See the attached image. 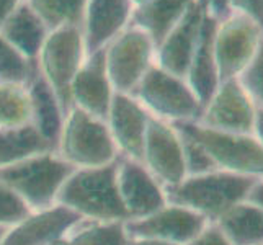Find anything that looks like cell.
Instances as JSON below:
<instances>
[{"label":"cell","instance_id":"cell-1","mask_svg":"<svg viewBox=\"0 0 263 245\" xmlns=\"http://www.w3.org/2000/svg\"><path fill=\"white\" fill-rule=\"evenodd\" d=\"M116 162L103 167L76 168L62 186L58 204L82 219L126 222L128 214L118 192Z\"/></svg>","mask_w":263,"mask_h":245},{"label":"cell","instance_id":"cell-2","mask_svg":"<svg viewBox=\"0 0 263 245\" xmlns=\"http://www.w3.org/2000/svg\"><path fill=\"white\" fill-rule=\"evenodd\" d=\"M255 180L224 170H211L185 177L165 193L170 203L185 206L214 224L232 206L246 201Z\"/></svg>","mask_w":263,"mask_h":245},{"label":"cell","instance_id":"cell-3","mask_svg":"<svg viewBox=\"0 0 263 245\" xmlns=\"http://www.w3.org/2000/svg\"><path fill=\"white\" fill-rule=\"evenodd\" d=\"M72 172L74 168L56 150H48L0 168V180L31 211H40L58 203V196Z\"/></svg>","mask_w":263,"mask_h":245},{"label":"cell","instance_id":"cell-4","mask_svg":"<svg viewBox=\"0 0 263 245\" xmlns=\"http://www.w3.org/2000/svg\"><path fill=\"white\" fill-rule=\"evenodd\" d=\"M54 150L74 170L103 167L120 159L105 120L77 108L67 110Z\"/></svg>","mask_w":263,"mask_h":245},{"label":"cell","instance_id":"cell-5","mask_svg":"<svg viewBox=\"0 0 263 245\" xmlns=\"http://www.w3.org/2000/svg\"><path fill=\"white\" fill-rule=\"evenodd\" d=\"M204 149L217 170L263 178V147L253 134H234L206 128L198 121L175 124Z\"/></svg>","mask_w":263,"mask_h":245},{"label":"cell","instance_id":"cell-6","mask_svg":"<svg viewBox=\"0 0 263 245\" xmlns=\"http://www.w3.org/2000/svg\"><path fill=\"white\" fill-rule=\"evenodd\" d=\"M133 97L152 118L170 124L198 121L203 111V105L188 82L159 66L144 76Z\"/></svg>","mask_w":263,"mask_h":245},{"label":"cell","instance_id":"cell-7","mask_svg":"<svg viewBox=\"0 0 263 245\" xmlns=\"http://www.w3.org/2000/svg\"><path fill=\"white\" fill-rule=\"evenodd\" d=\"M87 56L88 54L80 26H62L49 31L36 56V70L56 93L66 113L70 108V84Z\"/></svg>","mask_w":263,"mask_h":245},{"label":"cell","instance_id":"cell-8","mask_svg":"<svg viewBox=\"0 0 263 245\" xmlns=\"http://www.w3.org/2000/svg\"><path fill=\"white\" fill-rule=\"evenodd\" d=\"M156 49L151 36L133 23L106 44L105 67L116 93H134L144 76L156 66Z\"/></svg>","mask_w":263,"mask_h":245},{"label":"cell","instance_id":"cell-9","mask_svg":"<svg viewBox=\"0 0 263 245\" xmlns=\"http://www.w3.org/2000/svg\"><path fill=\"white\" fill-rule=\"evenodd\" d=\"M263 40V33L250 18L228 12L217 18L214 31V59L219 82L239 79Z\"/></svg>","mask_w":263,"mask_h":245},{"label":"cell","instance_id":"cell-10","mask_svg":"<svg viewBox=\"0 0 263 245\" xmlns=\"http://www.w3.org/2000/svg\"><path fill=\"white\" fill-rule=\"evenodd\" d=\"M141 162L165 192L186 177L183 142L175 124L151 116Z\"/></svg>","mask_w":263,"mask_h":245},{"label":"cell","instance_id":"cell-11","mask_svg":"<svg viewBox=\"0 0 263 245\" xmlns=\"http://www.w3.org/2000/svg\"><path fill=\"white\" fill-rule=\"evenodd\" d=\"M258 108L242 87L239 79L224 80L203 106L198 123L206 128L234 133L253 134Z\"/></svg>","mask_w":263,"mask_h":245},{"label":"cell","instance_id":"cell-12","mask_svg":"<svg viewBox=\"0 0 263 245\" xmlns=\"http://www.w3.org/2000/svg\"><path fill=\"white\" fill-rule=\"evenodd\" d=\"M208 224L210 222L195 211L168 201L149 216L126 221L124 228L129 239H152L186 245Z\"/></svg>","mask_w":263,"mask_h":245},{"label":"cell","instance_id":"cell-13","mask_svg":"<svg viewBox=\"0 0 263 245\" xmlns=\"http://www.w3.org/2000/svg\"><path fill=\"white\" fill-rule=\"evenodd\" d=\"M116 178L128 221L149 216L168 203L164 186L152 177L141 160L120 157L116 162Z\"/></svg>","mask_w":263,"mask_h":245},{"label":"cell","instance_id":"cell-14","mask_svg":"<svg viewBox=\"0 0 263 245\" xmlns=\"http://www.w3.org/2000/svg\"><path fill=\"white\" fill-rule=\"evenodd\" d=\"M204 0H196L156 49V66L186 80L204 20Z\"/></svg>","mask_w":263,"mask_h":245},{"label":"cell","instance_id":"cell-15","mask_svg":"<svg viewBox=\"0 0 263 245\" xmlns=\"http://www.w3.org/2000/svg\"><path fill=\"white\" fill-rule=\"evenodd\" d=\"M149 120L151 115L133 95L115 93L105 123L111 134L118 156L141 160Z\"/></svg>","mask_w":263,"mask_h":245},{"label":"cell","instance_id":"cell-16","mask_svg":"<svg viewBox=\"0 0 263 245\" xmlns=\"http://www.w3.org/2000/svg\"><path fill=\"white\" fill-rule=\"evenodd\" d=\"M115 88L106 74L103 49L88 54L69 88L70 108L105 120L115 97Z\"/></svg>","mask_w":263,"mask_h":245},{"label":"cell","instance_id":"cell-17","mask_svg":"<svg viewBox=\"0 0 263 245\" xmlns=\"http://www.w3.org/2000/svg\"><path fill=\"white\" fill-rule=\"evenodd\" d=\"M80 217L62 204L31 211L10 225L0 245H54Z\"/></svg>","mask_w":263,"mask_h":245},{"label":"cell","instance_id":"cell-18","mask_svg":"<svg viewBox=\"0 0 263 245\" xmlns=\"http://www.w3.org/2000/svg\"><path fill=\"white\" fill-rule=\"evenodd\" d=\"M133 12L131 0H87L80 22L87 54L105 49L115 36L131 25Z\"/></svg>","mask_w":263,"mask_h":245},{"label":"cell","instance_id":"cell-19","mask_svg":"<svg viewBox=\"0 0 263 245\" xmlns=\"http://www.w3.org/2000/svg\"><path fill=\"white\" fill-rule=\"evenodd\" d=\"M206 8V5H204ZM217 25V16L206 8L204 20L199 33L198 46L193 54L192 64H190L186 82L196 93L198 100L204 106L213 93L219 87V74H217V66L214 59V31Z\"/></svg>","mask_w":263,"mask_h":245},{"label":"cell","instance_id":"cell-20","mask_svg":"<svg viewBox=\"0 0 263 245\" xmlns=\"http://www.w3.org/2000/svg\"><path fill=\"white\" fill-rule=\"evenodd\" d=\"M28 90L31 98V126L56 149L66 110L38 70L28 82Z\"/></svg>","mask_w":263,"mask_h":245},{"label":"cell","instance_id":"cell-21","mask_svg":"<svg viewBox=\"0 0 263 245\" xmlns=\"http://www.w3.org/2000/svg\"><path fill=\"white\" fill-rule=\"evenodd\" d=\"M49 30L33 8L25 2L7 18L0 26V34L28 61H36V56L46 40Z\"/></svg>","mask_w":263,"mask_h":245},{"label":"cell","instance_id":"cell-22","mask_svg":"<svg viewBox=\"0 0 263 245\" xmlns=\"http://www.w3.org/2000/svg\"><path fill=\"white\" fill-rule=\"evenodd\" d=\"M195 2L196 0H149L134 8L131 23L146 31L159 46Z\"/></svg>","mask_w":263,"mask_h":245},{"label":"cell","instance_id":"cell-23","mask_svg":"<svg viewBox=\"0 0 263 245\" xmlns=\"http://www.w3.org/2000/svg\"><path fill=\"white\" fill-rule=\"evenodd\" d=\"M214 224L231 245H263V210L249 199L232 206Z\"/></svg>","mask_w":263,"mask_h":245},{"label":"cell","instance_id":"cell-24","mask_svg":"<svg viewBox=\"0 0 263 245\" xmlns=\"http://www.w3.org/2000/svg\"><path fill=\"white\" fill-rule=\"evenodd\" d=\"M54 245H129V235L121 221L80 217Z\"/></svg>","mask_w":263,"mask_h":245},{"label":"cell","instance_id":"cell-25","mask_svg":"<svg viewBox=\"0 0 263 245\" xmlns=\"http://www.w3.org/2000/svg\"><path fill=\"white\" fill-rule=\"evenodd\" d=\"M48 150H54V147L31 124L23 128H0V168Z\"/></svg>","mask_w":263,"mask_h":245},{"label":"cell","instance_id":"cell-26","mask_svg":"<svg viewBox=\"0 0 263 245\" xmlns=\"http://www.w3.org/2000/svg\"><path fill=\"white\" fill-rule=\"evenodd\" d=\"M31 124V98L28 84H0V128H23Z\"/></svg>","mask_w":263,"mask_h":245},{"label":"cell","instance_id":"cell-27","mask_svg":"<svg viewBox=\"0 0 263 245\" xmlns=\"http://www.w3.org/2000/svg\"><path fill=\"white\" fill-rule=\"evenodd\" d=\"M49 31L62 26H80L87 0H26Z\"/></svg>","mask_w":263,"mask_h":245},{"label":"cell","instance_id":"cell-28","mask_svg":"<svg viewBox=\"0 0 263 245\" xmlns=\"http://www.w3.org/2000/svg\"><path fill=\"white\" fill-rule=\"evenodd\" d=\"M36 72V62L28 61L0 34V84H28Z\"/></svg>","mask_w":263,"mask_h":245},{"label":"cell","instance_id":"cell-29","mask_svg":"<svg viewBox=\"0 0 263 245\" xmlns=\"http://www.w3.org/2000/svg\"><path fill=\"white\" fill-rule=\"evenodd\" d=\"M239 82L246 88L255 106L258 110H263V40L250 64L240 74Z\"/></svg>","mask_w":263,"mask_h":245},{"label":"cell","instance_id":"cell-30","mask_svg":"<svg viewBox=\"0 0 263 245\" xmlns=\"http://www.w3.org/2000/svg\"><path fill=\"white\" fill-rule=\"evenodd\" d=\"M30 213V208L0 180V228L8 229Z\"/></svg>","mask_w":263,"mask_h":245},{"label":"cell","instance_id":"cell-31","mask_svg":"<svg viewBox=\"0 0 263 245\" xmlns=\"http://www.w3.org/2000/svg\"><path fill=\"white\" fill-rule=\"evenodd\" d=\"M178 133L181 136V142H183V159H185V167H186V177L217 170L213 165L210 156H208L204 149L199 146L198 142H195L192 138H188V136L183 134L181 131H178Z\"/></svg>","mask_w":263,"mask_h":245},{"label":"cell","instance_id":"cell-32","mask_svg":"<svg viewBox=\"0 0 263 245\" xmlns=\"http://www.w3.org/2000/svg\"><path fill=\"white\" fill-rule=\"evenodd\" d=\"M229 12L246 15L263 33V0H224Z\"/></svg>","mask_w":263,"mask_h":245},{"label":"cell","instance_id":"cell-33","mask_svg":"<svg viewBox=\"0 0 263 245\" xmlns=\"http://www.w3.org/2000/svg\"><path fill=\"white\" fill-rule=\"evenodd\" d=\"M186 245H231V242L222 235L216 224H208L206 228L199 232L193 240H190Z\"/></svg>","mask_w":263,"mask_h":245},{"label":"cell","instance_id":"cell-34","mask_svg":"<svg viewBox=\"0 0 263 245\" xmlns=\"http://www.w3.org/2000/svg\"><path fill=\"white\" fill-rule=\"evenodd\" d=\"M23 2L25 0H0V26Z\"/></svg>","mask_w":263,"mask_h":245},{"label":"cell","instance_id":"cell-35","mask_svg":"<svg viewBox=\"0 0 263 245\" xmlns=\"http://www.w3.org/2000/svg\"><path fill=\"white\" fill-rule=\"evenodd\" d=\"M247 199L250 203L260 206L263 210V178L255 180V183H253V186L250 188V192H249Z\"/></svg>","mask_w":263,"mask_h":245},{"label":"cell","instance_id":"cell-36","mask_svg":"<svg viewBox=\"0 0 263 245\" xmlns=\"http://www.w3.org/2000/svg\"><path fill=\"white\" fill-rule=\"evenodd\" d=\"M253 136L258 139L260 146L263 147V110L257 111V121H255V129H253Z\"/></svg>","mask_w":263,"mask_h":245},{"label":"cell","instance_id":"cell-37","mask_svg":"<svg viewBox=\"0 0 263 245\" xmlns=\"http://www.w3.org/2000/svg\"><path fill=\"white\" fill-rule=\"evenodd\" d=\"M129 245H177V243L152 240V239H129Z\"/></svg>","mask_w":263,"mask_h":245},{"label":"cell","instance_id":"cell-38","mask_svg":"<svg viewBox=\"0 0 263 245\" xmlns=\"http://www.w3.org/2000/svg\"><path fill=\"white\" fill-rule=\"evenodd\" d=\"M146 2H149V0H131V4H133V7H134V8H138V7L144 5Z\"/></svg>","mask_w":263,"mask_h":245},{"label":"cell","instance_id":"cell-39","mask_svg":"<svg viewBox=\"0 0 263 245\" xmlns=\"http://www.w3.org/2000/svg\"><path fill=\"white\" fill-rule=\"evenodd\" d=\"M5 228H0V242H2V237H4V234H5Z\"/></svg>","mask_w":263,"mask_h":245}]
</instances>
